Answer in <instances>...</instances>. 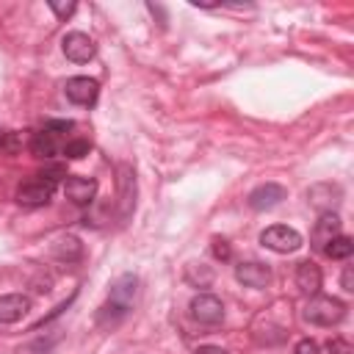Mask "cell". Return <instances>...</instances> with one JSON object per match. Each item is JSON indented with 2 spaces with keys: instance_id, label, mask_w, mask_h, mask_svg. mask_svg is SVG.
Masks as SVG:
<instances>
[{
  "instance_id": "obj_1",
  "label": "cell",
  "mask_w": 354,
  "mask_h": 354,
  "mask_svg": "<svg viewBox=\"0 0 354 354\" xmlns=\"http://www.w3.org/2000/svg\"><path fill=\"white\" fill-rule=\"evenodd\" d=\"M346 315V304L340 299H332V296H313L304 307V318L315 326H332V324H340Z\"/></svg>"
},
{
  "instance_id": "obj_2",
  "label": "cell",
  "mask_w": 354,
  "mask_h": 354,
  "mask_svg": "<svg viewBox=\"0 0 354 354\" xmlns=\"http://www.w3.org/2000/svg\"><path fill=\"white\" fill-rule=\"evenodd\" d=\"M260 243L271 252H279V254H288V252H296L301 246V235L293 230V227H285V224H274L268 230L260 232Z\"/></svg>"
},
{
  "instance_id": "obj_3",
  "label": "cell",
  "mask_w": 354,
  "mask_h": 354,
  "mask_svg": "<svg viewBox=\"0 0 354 354\" xmlns=\"http://www.w3.org/2000/svg\"><path fill=\"white\" fill-rule=\"evenodd\" d=\"M191 315H194V321L213 326V324H221V318H224V304H221V299H216L213 293H199V296L191 299Z\"/></svg>"
},
{
  "instance_id": "obj_4",
  "label": "cell",
  "mask_w": 354,
  "mask_h": 354,
  "mask_svg": "<svg viewBox=\"0 0 354 354\" xmlns=\"http://www.w3.org/2000/svg\"><path fill=\"white\" fill-rule=\"evenodd\" d=\"M61 47H64V55H66L69 61H75V64H86V61H91L94 53H97L94 39L86 36V33H80V30L66 33L64 41H61Z\"/></svg>"
},
{
  "instance_id": "obj_5",
  "label": "cell",
  "mask_w": 354,
  "mask_h": 354,
  "mask_svg": "<svg viewBox=\"0 0 354 354\" xmlns=\"http://www.w3.org/2000/svg\"><path fill=\"white\" fill-rule=\"evenodd\" d=\"M53 191H55V183L39 177V180H30V183L19 185L17 202L19 205H28V207H39V205H47L53 199Z\"/></svg>"
},
{
  "instance_id": "obj_6",
  "label": "cell",
  "mask_w": 354,
  "mask_h": 354,
  "mask_svg": "<svg viewBox=\"0 0 354 354\" xmlns=\"http://www.w3.org/2000/svg\"><path fill=\"white\" fill-rule=\"evenodd\" d=\"M64 194H66V199H69L72 205L86 207V205H91V202H94V196H97V180H91V177H72V174H66Z\"/></svg>"
},
{
  "instance_id": "obj_7",
  "label": "cell",
  "mask_w": 354,
  "mask_h": 354,
  "mask_svg": "<svg viewBox=\"0 0 354 354\" xmlns=\"http://www.w3.org/2000/svg\"><path fill=\"white\" fill-rule=\"evenodd\" d=\"M64 91H66V97H69L75 105H94V102H97V94H100V86H97V80L77 75V77H69V80H66Z\"/></svg>"
},
{
  "instance_id": "obj_8",
  "label": "cell",
  "mask_w": 354,
  "mask_h": 354,
  "mask_svg": "<svg viewBox=\"0 0 354 354\" xmlns=\"http://www.w3.org/2000/svg\"><path fill=\"white\" fill-rule=\"evenodd\" d=\"M285 196H288V191H285L282 185H277V183H263V185H257V188L249 194V207H252V210H271V207H277Z\"/></svg>"
},
{
  "instance_id": "obj_9",
  "label": "cell",
  "mask_w": 354,
  "mask_h": 354,
  "mask_svg": "<svg viewBox=\"0 0 354 354\" xmlns=\"http://www.w3.org/2000/svg\"><path fill=\"white\" fill-rule=\"evenodd\" d=\"M235 279L243 282L246 288H266V285L271 282V268H268L266 263H257V260L241 263V266L235 268Z\"/></svg>"
},
{
  "instance_id": "obj_10",
  "label": "cell",
  "mask_w": 354,
  "mask_h": 354,
  "mask_svg": "<svg viewBox=\"0 0 354 354\" xmlns=\"http://www.w3.org/2000/svg\"><path fill=\"white\" fill-rule=\"evenodd\" d=\"M335 235H340V218H337V213H321V218L315 221L313 238H310V241H313V249L324 252L326 243H329Z\"/></svg>"
},
{
  "instance_id": "obj_11",
  "label": "cell",
  "mask_w": 354,
  "mask_h": 354,
  "mask_svg": "<svg viewBox=\"0 0 354 354\" xmlns=\"http://www.w3.org/2000/svg\"><path fill=\"white\" fill-rule=\"evenodd\" d=\"M136 288H138V279H136L133 274H122V277L111 285V299H108V304H113V307H119V310L127 313V307H130L133 299H136Z\"/></svg>"
},
{
  "instance_id": "obj_12",
  "label": "cell",
  "mask_w": 354,
  "mask_h": 354,
  "mask_svg": "<svg viewBox=\"0 0 354 354\" xmlns=\"http://www.w3.org/2000/svg\"><path fill=\"white\" fill-rule=\"evenodd\" d=\"M30 310V299L22 293H8L0 296V324H14Z\"/></svg>"
},
{
  "instance_id": "obj_13",
  "label": "cell",
  "mask_w": 354,
  "mask_h": 354,
  "mask_svg": "<svg viewBox=\"0 0 354 354\" xmlns=\"http://www.w3.org/2000/svg\"><path fill=\"white\" fill-rule=\"evenodd\" d=\"M321 282H324V277H321V268L315 263H310V260L299 263V268H296V288L301 293L315 296L321 290Z\"/></svg>"
},
{
  "instance_id": "obj_14",
  "label": "cell",
  "mask_w": 354,
  "mask_h": 354,
  "mask_svg": "<svg viewBox=\"0 0 354 354\" xmlns=\"http://www.w3.org/2000/svg\"><path fill=\"white\" fill-rule=\"evenodd\" d=\"M53 257L64 260V263H75L83 257V243L75 238V235H61L55 243H53Z\"/></svg>"
},
{
  "instance_id": "obj_15",
  "label": "cell",
  "mask_w": 354,
  "mask_h": 354,
  "mask_svg": "<svg viewBox=\"0 0 354 354\" xmlns=\"http://www.w3.org/2000/svg\"><path fill=\"white\" fill-rule=\"evenodd\" d=\"M55 149H58V147H55V138H53L50 130L33 133V138H30V152H33L36 158H53Z\"/></svg>"
},
{
  "instance_id": "obj_16",
  "label": "cell",
  "mask_w": 354,
  "mask_h": 354,
  "mask_svg": "<svg viewBox=\"0 0 354 354\" xmlns=\"http://www.w3.org/2000/svg\"><path fill=\"white\" fill-rule=\"evenodd\" d=\"M351 252H354V241L348 235H335L324 249V254H329L332 260H346L351 257Z\"/></svg>"
},
{
  "instance_id": "obj_17",
  "label": "cell",
  "mask_w": 354,
  "mask_h": 354,
  "mask_svg": "<svg viewBox=\"0 0 354 354\" xmlns=\"http://www.w3.org/2000/svg\"><path fill=\"white\" fill-rule=\"evenodd\" d=\"M119 171H122V177H119V191H122V202H124V213H127V210H130V205H133L136 180H133V174H130V166H122Z\"/></svg>"
},
{
  "instance_id": "obj_18",
  "label": "cell",
  "mask_w": 354,
  "mask_h": 354,
  "mask_svg": "<svg viewBox=\"0 0 354 354\" xmlns=\"http://www.w3.org/2000/svg\"><path fill=\"white\" fill-rule=\"evenodd\" d=\"M185 277H188V282H194V285H199V288H207L210 282H213V271L207 268V266H196V263H191L188 266V271H185Z\"/></svg>"
},
{
  "instance_id": "obj_19",
  "label": "cell",
  "mask_w": 354,
  "mask_h": 354,
  "mask_svg": "<svg viewBox=\"0 0 354 354\" xmlns=\"http://www.w3.org/2000/svg\"><path fill=\"white\" fill-rule=\"evenodd\" d=\"M88 149H91V144H88L86 138H75V141H66L64 155H66V158H72V160H77V158L88 155Z\"/></svg>"
},
{
  "instance_id": "obj_20",
  "label": "cell",
  "mask_w": 354,
  "mask_h": 354,
  "mask_svg": "<svg viewBox=\"0 0 354 354\" xmlns=\"http://www.w3.org/2000/svg\"><path fill=\"white\" fill-rule=\"evenodd\" d=\"M47 6H50V11H53L58 19H69V17L75 14V8H77L75 0H66V3H64V0H50Z\"/></svg>"
},
{
  "instance_id": "obj_21",
  "label": "cell",
  "mask_w": 354,
  "mask_h": 354,
  "mask_svg": "<svg viewBox=\"0 0 354 354\" xmlns=\"http://www.w3.org/2000/svg\"><path fill=\"white\" fill-rule=\"evenodd\" d=\"M210 249H213V257H216V260H230V254H232V252H230V243H227L224 238H213V246H210Z\"/></svg>"
},
{
  "instance_id": "obj_22",
  "label": "cell",
  "mask_w": 354,
  "mask_h": 354,
  "mask_svg": "<svg viewBox=\"0 0 354 354\" xmlns=\"http://www.w3.org/2000/svg\"><path fill=\"white\" fill-rule=\"evenodd\" d=\"M293 354H321V348H318V343H315V340L304 337V340H299V343H296Z\"/></svg>"
},
{
  "instance_id": "obj_23",
  "label": "cell",
  "mask_w": 354,
  "mask_h": 354,
  "mask_svg": "<svg viewBox=\"0 0 354 354\" xmlns=\"http://www.w3.org/2000/svg\"><path fill=\"white\" fill-rule=\"evenodd\" d=\"M326 348H329L332 354H351V346H348L346 340H340V337H332V340L326 343Z\"/></svg>"
},
{
  "instance_id": "obj_24",
  "label": "cell",
  "mask_w": 354,
  "mask_h": 354,
  "mask_svg": "<svg viewBox=\"0 0 354 354\" xmlns=\"http://www.w3.org/2000/svg\"><path fill=\"white\" fill-rule=\"evenodd\" d=\"M340 285H343V290H354V268L351 266H346V271H343V277H340Z\"/></svg>"
},
{
  "instance_id": "obj_25",
  "label": "cell",
  "mask_w": 354,
  "mask_h": 354,
  "mask_svg": "<svg viewBox=\"0 0 354 354\" xmlns=\"http://www.w3.org/2000/svg\"><path fill=\"white\" fill-rule=\"evenodd\" d=\"M44 130H50V133H53V130H72V122H69V119H58V122H47V127H44Z\"/></svg>"
},
{
  "instance_id": "obj_26",
  "label": "cell",
  "mask_w": 354,
  "mask_h": 354,
  "mask_svg": "<svg viewBox=\"0 0 354 354\" xmlns=\"http://www.w3.org/2000/svg\"><path fill=\"white\" fill-rule=\"evenodd\" d=\"M196 354H227V351H224L221 346H199Z\"/></svg>"
}]
</instances>
